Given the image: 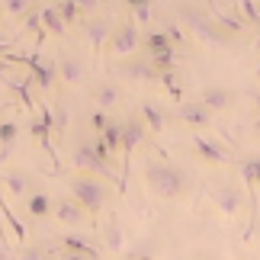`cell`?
<instances>
[{"label": "cell", "instance_id": "836d02e7", "mask_svg": "<svg viewBox=\"0 0 260 260\" xmlns=\"http://www.w3.org/2000/svg\"><path fill=\"white\" fill-rule=\"evenodd\" d=\"M161 81H164V87H167V93H171L174 100H180V84H177V77H174V71H167V74H161Z\"/></svg>", "mask_w": 260, "mask_h": 260}, {"label": "cell", "instance_id": "4316f807", "mask_svg": "<svg viewBox=\"0 0 260 260\" xmlns=\"http://www.w3.org/2000/svg\"><path fill=\"white\" fill-rule=\"evenodd\" d=\"M145 48H148V55H154V52H167V48H174V42H171L167 32H148L145 36Z\"/></svg>", "mask_w": 260, "mask_h": 260}, {"label": "cell", "instance_id": "44dd1931", "mask_svg": "<svg viewBox=\"0 0 260 260\" xmlns=\"http://www.w3.org/2000/svg\"><path fill=\"white\" fill-rule=\"evenodd\" d=\"M100 142L106 145L109 157H113L119 148H122V122H113V119H109V125L103 128V135H100Z\"/></svg>", "mask_w": 260, "mask_h": 260}, {"label": "cell", "instance_id": "3957f363", "mask_svg": "<svg viewBox=\"0 0 260 260\" xmlns=\"http://www.w3.org/2000/svg\"><path fill=\"white\" fill-rule=\"evenodd\" d=\"M180 19L189 26V32H196L209 45H225L228 42V36L212 23V16H209L206 10H199V7H180Z\"/></svg>", "mask_w": 260, "mask_h": 260}, {"label": "cell", "instance_id": "d6986e66", "mask_svg": "<svg viewBox=\"0 0 260 260\" xmlns=\"http://www.w3.org/2000/svg\"><path fill=\"white\" fill-rule=\"evenodd\" d=\"M26 206H29V215H32V218H45V215H52V212H55V203H52V196H48L45 189L32 193Z\"/></svg>", "mask_w": 260, "mask_h": 260}, {"label": "cell", "instance_id": "d6a6232c", "mask_svg": "<svg viewBox=\"0 0 260 260\" xmlns=\"http://www.w3.org/2000/svg\"><path fill=\"white\" fill-rule=\"evenodd\" d=\"M29 7H32L29 0H7V4H4V10H7V13H13V16H23Z\"/></svg>", "mask_w": 260, "mask_h": 260}, {"label": "cell", "instance_id": "30bf717a", "mask_svg": "<svg viewBox=\"0 0 260 260\" xmlns=\"http://www.w3.org/2000/svg\"><path fill=\"white\" fill-rule=\"evenodd\" d=\"M199 103H203L209 113H222V109H228L235 103V96H232V90H225V87H206L203 93H199Z\"/></svg>", "mask_w": 260, "mask_h": 260}, {"label": "cell", "instance_id": "1f68e13d", "mask_svg": "<svg viewBox=\"0 0 260 260\" xmlns=\"http://www.w3.org/2000/svg\"><path fill=\"white\" fill-rule=\"evenodd\" d=\"M58 7V13H61V19H64V26H71L77 16H81V7L77 4H55Z\"/></svg>", "mask_w": 260, "mask_h": 260}, {"label": "cell", "instance_id": "5b68a950", "mask_svg": "<svg viewBox=\"0 0 260 260\" xmlns=\"http://www.w3.org/2000/svg\"><path fill=\"white\" fill-rule=\"evenodd\" d=\"M74 167H81V171H87L90 177H109L113 174V167H109L103 157H100L93 151V145L90 142H81V145H74Z\"/></svg>", "mask_w": 260, "mask_h": 260}, {"label": "cell", "instance_id": "52a82bcc", "mask_svg": "<svg viewBox=\"0 0 260 260\" xmlns=\"http://www.w3.org/2000/svg\"><path fill=\"white\" fill-rule=\"evenodd\" d=\"M212 203H215V209L225 218H232V215L241 212V189H238L235 183H218L212 189Z\"/></svg>", "mask_w": 260, "mask_h": 260}, {"label": "cell", "instance_id": "9c48e42d", "mask_svg": "<svg viewBox=\"0 0 260 260\" xmlns=\"http://www.w3.org/2000/svg\"><path fill=\"white\" fill-rule=\"evenodd\" d=\"M119 74L128 77V81H142V84H148V81H161V74H157L154 68H151V61H148V58L122 61V64H119Z\"/></svg>", "mask_w": 260, "mask_h": 260}, {"label": "cell", "instance_id": "603a6c76", "mask_svg": "<svg viewBox=\"0 0 260 260\" xmlns=\"http://www.w3.org/2000/svg\"><path fill=\"white\" fill-rule=\"evenodd\" d=\"M61 247H64V251H71V254H84V257H90V260H100V251H96V247L87 244L84 238H77V235L61 238Z\"/></svg>", "mask_w": 260, "mask_h": 260}, {"label": "cell", "instance_id": "8fae6325", "mask_svg": "<svg viewBox=\"0 0 260 260\" xmlns=\"http://www.w3.org/2000/svg\"><path fill=\"white\" fill-rule=\"evenodd\" d=\"M209 16H212V23L222 29V32L232 39L235 32H241L244 29V19L238 16V13H232V10H222V7H209Z\"/></svg>", "mask_w": 260, "mask_h": 260}, {"label": "cell", "instance_id": "7402d4cb", "mask_svg": "<svg viewBox=\"0 0 260 260\" xmlns=\"http://www.w3.org/2000/svg\"><path fill=\"white\" fill-rule=\"evenodd\" d=\"M93 103H96V109H113L116 103H119V90L113 87V84H100V87H93Z\"/></svg>", "mask_w": 260, "mask_h": 260}, {"label": "cell", "instance_id": "f1b7e54d", "mask_svg": "<svg viewBox=\"0 0 260 260\" xmlns=\"http://www.w3.org/2000/svg\"><path fill=\"white\" fill-rule=\"evenodd\" d=\"M128 10H132V19H135V23H151V16H154V7L145 4V0H135V4H128Z\"/></svg>", "mask_w": 260, "mask_h": 260}, {"label": "cell", "instance_id": "ab89813d", "mask_svg": "<svg viewBox=\"0 0 260 260\" xmlns=\"http://www.w3.org/2000/svg\"><path fill=\"white\" fill-rule=\"evenodd\" d=\"M257 109H260V96H257ZM257 125H260V119H257Z\"/></svg>", "mask_w": 260, "mask_h": 260}, {"label": "cell", "instance_id": "e575fe53", "mask_svg": "<svg viewBox=\"0 0 260 260\" xmlns=\"http://www.w3.org/2000/svg\"><path fill=\"white\" fill-rule=\"evenodd\" d=\"M90 125H93V128H96V135H103V128L109 125V116L103 113V109H96V113H93V116H90Z\"/></svg>", "mask_w": 260, "mask_h": 260}, {"label": "cell", "instance_id": "2e32d148", "mask_svg": "<svg viewBox=\"0 0 260 260\" xmlns=\"http://www.w3.org/2000/svg\"><path fill=\"white\" fill-rule=\"evenodd\" d=\"M58 74H61V81L64 84H81L84 81V64L77 61L74 55H64V58H58Z\"/></svg>", "mask_w": 260, "mask_h": 260}, {"label": "cell", "instance_id": "9a60e30c", "mask_svg": "<svg viewBox=\"0 0 260 260\" xmlns=\"http://www.w3.org/2000/svg\"><path fill=\"white\" fill-rule=\"evenodd\" d=\"M87 39H90V45L93 48H103V45H109V39H113V23L109 19H90L87 23Z\"/></svg>", "mask_w": 260, "mask_h": 260}, {"label": "cell", "instance_id": "ac0fdd59", "mask_svg": "<svg viewBox=\"0 0 260 260\" xmlns=\"http://www.w3.org/2000/svg\"><path fill=\"white\" fill-rule=\"evenodd\" d=\"M39 23H42V29L52 32V36H64V29H68L61 13H58V7H42L39 10Z\"/></svg>", "mask_w": 260, "mask_h": 260}, {"label": "cell", "instance_id": "ba28073f", "mask_svg": "<svg viewBox=\"0 0 260 260\" xmlns=\"http://www.w3.org/2000/svg\"><path fill=\"white\" fill-rule=\"evenodd\" d=\"M13 61H23L29 71H32V77L39 81L42 90H48V87L55 84V74H58V64L55 61H42L39 55H19V58H13Z\"/></svg>", "mask_w": 260, "mask_h": 260}, {"label": "cell", "instance_id": "5bb4252c", "mask_svg": "<svg viewBox=\"0 0 260 260\" xmlns=\"http://www.w3.org/2000/svg\"><path fill=\"white\" fill-rule=\"evenodd\" d=\"M193 148H196V154L203 157L206 164H225L228 161V151H225V148H218L215 142H209L206 135H193Z\"/></svg>", "mask_w": 260, "mask_h": 260}, {"label": "cell", "instance_id": "4fadbf2b", "mask_svg": "<svg viewBox=\"0 0 260 260\" xmlns=\"http://www.w3.org/2000/svg\"><path fill=\"white\" fill-rule=\"evenodd\" d=\"M180 119H183L186 125H193V128H206L212 122V113H209L199 100H193V103H180Z\"/></svg>", "mask_w": 260, "mask_h": 260}, {"label": "cell", "instance_id": "83f0119b", "mask_svg": "<svg viewBox=\"0 0 260 260\" xmlns=\"http://www.w3.org/2000/svg\"><path fill=\"white\" fill-rule=\"evenodd\" d=\"M16 138H19V125L16 122H0V148H4V154L13 148Z\"/></svg>", "mask_w": 260, "mask_h": 260}, {"label": "cell", "instance_id": "e0dca14e", "mask_svg": "<svg viewBox=\"0 0 260 260\" xmlns=\"http://www.w3.org/2000/svg\"><path fill=\"white\" fill-rule=\"evenodd\" d=\"M4 189H10V196H29V189H32V180H29V174L23 171H7L4 174Z\"/></svg>", "mask_w": 260, "mask_h": 260}, {"label": "cell", "instance_id": "f546056e", "mask_svg": "<svg viewBox=\"0 0 260 260\" xmlns=\"http://www.w3.org/2000/svg\"><path fill=\"white\" fill-rule=\"evenodd\" d=\"M235 10H238L241 19H247V23H260V4H254V0H241Z\"/></svg>", "mask_w": 260, "mask_h": 260}, {"label": "cell", "instance_id": "d4e9b609", "mask_svg": "<svg viewBox=\"0 0 260 260\" xmlns=\"http://www.w3.org/2000/svg\"><path fill=\"white\" fill-rule=\"evenodd\" d=\"M103 238H106V247L109 251H122V244H125V235H122V225L116 222V218H109L106 222V228H103Z\"/></svg>", "mask_w": 260, "mask_h": 260}, {"label": "cell", "instance_id": "8992f818", "mask_svg": "<svg viewBox=\"0 0 260 260\" xmlns=\"http://www.w3.org/2000/svg\"><path fill=\"white\" fill-rule=\"evenodd\" d=\"M138 45H142V36H138V29H135L132 23H125V26L113 29V39H109V52H113L116 58H128Z\"/></svg>", "mask_w": 260, "mask_h": 260}, {"label": "cell", "instance_id": "4dcf8cb0", "mask_svg": "<svg viewBox=\"0 0 260 260\" xmlns=\"http://www.w3.org/2000/svg\"><path fill=\"white\" fill-rule=\"evenodd\" d=\"M10 87L19 93V100H23L26 109H32V96H29V77H23V81H10Z\"/></svg>", "mask_w": 260, "mask_h": 260}, {"label": "cell", "instance_id": "ffe728a7", "mask_svg": "<svg viewBox=\"0 0 260 260\" xmlns=\"http://www.w3.org/2000/svg\"><path fill=\"white\" fill-rule=\"evenodd\" d=\"M138 113H142V122L151 128L154 135L164 132V113H161V106H157V103H142V109H138Z\"/></svg>", "mask_w": 260, "mask_h": 260}, {"label": "cell", "instance_id": "f35d334b", "mask_svg": "<svg viewBox=\"0 0 260 260\" xmlns=\"http://www.w3.org/2000/svg\"><path fill=\"white\" fill-rule=\"evenodd\" d=\"M254 48H260V36H257V39H254Z\"/></svg>", "mask_w": 260, "mask_h": 260}, {"label": "cell", "instance_id": "cb8c5ba5", "mask_svg": "<svg viewBox=\"0 0 260 260\" xmlns=\"http://www.w3.org/2000/svg\"><path fill=\"white\" fill-rule=\"evenodd\" d=\"M0 222L13 228V235H16V241H19V244L26 241V225L19 222V218H16L13 212H10V206H7V199H4V193H0Z\"/></svg>", "mask_w": 260, "mask_h": 260}, {"label": "cell", "instance_id": "8d00e7d4", "mask_svg": "<svg viewBox=\"0 0 260 260\" xmlns=\"http://www.w3.org/2000/svg\"><path fill=\"white\" fill-rule=\"evenodd\" d=\"M64 260H90V257H84V254H71V251H64Z\"/></svg>", "mask_w": 260, "mask_h": 260}, {"label": "cell", "instance_id": "74e56055", "mask_svg": "<svg viewBox=\"0 0 260 260\" xmlns=\"http://www.w3.org/2000/svg\"><path fill=\"white\" fill-rule=\"evenodd\" d=\"M257 186H260V157H257Z\"/></svg>", "mask_w": 260, "mask_h": 260}, {"label": "cell", "instance_id": "277c9868", "mask_svg": "<svg viewBox=\"0 0 260 260\" xmlns=\"http://www.w3.org/2000/svg\"><path fill=\"white\" fill-rule=\"evenodd\" d=\"M145 138V125H142V119H125L122 122V186H125V180H128V164H132V154H135V148L138 142Z\"/></svg>", "mask_w": 260, "mask_h": 260}, {"label": "cell", "instance_id": "d590c367", "mask_svg": "<svg viewBox=\"0 0 260 260\" xmlns=\"http://www.w3.org/2000/svg\"><path fill=\"white\" fill-rule=\"evenodd\" d=\"M16 260H48V257L39 251V247H23V251L16 254Z\"/></svg>", "mask_w": 260, "mask_h": 260}, {"label": "cell", "instance_id": "484cf974", "mask_svg": "<svg viewBox=\"0 0 260 260\" xmlns=\"http://www.w3.org/2000/svg\"><path fill=\"white\" fill-rule=\"evenodd\" d=\"M148 61H151V68L157 74H167L174 68V61H177V52H174V48H167V52H154V55H148Z\"/></svg>", "mask_w": 260, "mask_h": 260}, {"label": "cell", "instance_id": "7a4b0ae2", "mask_svg": "<svg viewBox=\"0 0 260 260\" xmlns=\"http://www.w3.org/2000/svg\"><path fill=\"white\" fill-rule=\"evenodd\" d=\"M71 199L84 209L87 215H96L100 209L106 206V186L100 183L96 177L81 174V177H74V180H71Z\"/></svg>", "mask_w": 260, "mask_h": 260}, {"label": "cell", "instance_id": "6da1fadb", "mask_svg": "<svg viewBox=\"0 0 260 260\" xmlns=\"http://www.w3.org/2000/svg\"><path fill=\"white\" fill-rule=\"evenodd\" d=\"M145 183L154 196L161 199H177L189 189V177L186 171H180L177 164L167 161H145Z\"/></svg>", "mask_w": 260, "mask_h": 260}, {"label": "cell", "instance_id": "7c38bea8", "mask_svg": "<svg viewBox=\"0 0 260 260\" xmlns=\"http://www.w3.org/2000/svg\"><path fill=\"white\" fill-rule=\"evenodd\" d=\"M55 218H58L61 225H71V228H77V225H84L87 212H84V209L74 203V199H58V203H55Z\"/></svg>", "mask_w": 260, "mask_h": 260}]
</instances>
